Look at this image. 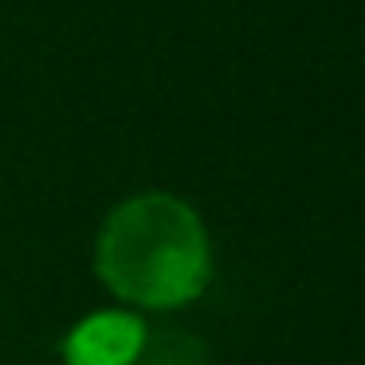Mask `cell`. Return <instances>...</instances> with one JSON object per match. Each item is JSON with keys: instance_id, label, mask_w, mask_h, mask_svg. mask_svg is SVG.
Returning a JSON list of instances; mask_svg holds the SVG:
<instances>
[{"instance_id": "obj_1", "label": "cell", "mask_w": 365, "mask_h": 365, "mask_svg": "<svg viewBox=\"0 0 365 365\" xmlns=\"http://www.w3.org/2000/svg\"><path fill=\"white\" fill-rule=\"evenodd\" d=\"M95 271L122 302L169 310L192 302L212 275V247L200 216L169 192H142L98 228Z\"/></svg>"}, {"instance_id": "obj_2", "label": "cell", "mask_w": 365, "mask_h": 365, "mask_svg": "<svg viewBox=\"0 0 365 365\" xmlns=\"http://www.w3.org/2000/svg\"><path fill=\"white\" fill-rule=\"evenodd\" d=\"M150 326L130 310H103L75 322L63 338L67 365H138Z\"/></svg>"}, {"instance_id": "obj_3", "label": "cell", "mask_w": 365, "mask_h": 365, "mask_svg": "<svg viewBox=\"0 0 365 365\" xmlns=\"http://www.w3.org/2000/svg\"><path fill=\"white\" fill-rule=\"evenodd\" d=\"M138 365H205V346L185 330H158L145 334Z\"/></svg>"}]
</instances>
